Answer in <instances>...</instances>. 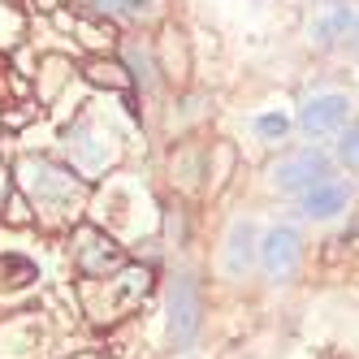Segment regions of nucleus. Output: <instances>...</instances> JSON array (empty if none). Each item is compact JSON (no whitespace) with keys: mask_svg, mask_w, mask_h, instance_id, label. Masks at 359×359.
Masks as SVG:
<instances>
[{"mask_svg":"<svg viewBox=\"0 0 359 359\" xmlns=\"http://www.w3.org/2000/svg\"><path fill=\"white\" fill-rule=\"evenodd\" d=\"M342 43L351 48V57H359V18H355V27H351V35H346Z\"/></svg>","mask_w":359,"mask_h":359,"instance_id":"obj_11","label":"nucleus"},{"mask_svg":"<svg viewBox=\"0 0 359 359\" xmlns=\"http://www.w3.org/2000/svg\"><path fill=\"white\" fill-rule=\"evenodd\" d=\"M351 117V100L338 95V91H329V95H312L307 104L299 109V126L307 135H333V130H342Z\"/></svg>","mask_w":359,"mask_h":359,"instance_id":"obj_3","label":"nucleus"},{"mask_svg":"<svg viewBox=\"0 0 359 359\" xmlns=\"http://www.w3.org/2000/svg\"><path fill=\"white\" fill-rule=\"evenodd\" d=\"M303 217H312V221H333L346 203H351V182H342V177H325V182L316 187H307L303 195Z\"/></svg>","mask_w":359,"mask_h":359,"instance_id":"obj_5","label":"nucleus"},{"mask_svg":"<svg viewBox=\"0 0 359 359\" xmlns=\"http://www.w3.org/2000/svg\"><path fill=\"white\" fill-rule=\"evenodd\" d=\"M255 260V225L251 221H238L229 229V243H225V273L229 277H243Z\"/></svg>","mask_w":359,"mask_h":359,"instance_id":"obj_6","label":"nucleus"},{"mask_svg":"<svg viewBox=\"0 0 359 359\" xmlns=\"http://www.w3.org/2000/svg\"><path fill=\"white\" fill-rule=\"evenodd\" d=\"M290 130V121L281 117V113H264V117H255V135H260L264 143H281Z\"/></svg>","mask_w":359,"mask_h":359,"instance_id":"obj_9","label":"nucleus"},{"mask_svg":"<svg viewBox=\"0 0 359 359\" xmlns=\"http://www.w3.org/2000/svg\"><path fill=\"white\" fill-rule=\"evenodd\" d=\"M299 255H303V243H299V234L290 225L269 229L264 243H260V264H264L269 277H290L294 264H299Z\"/></svg>","mask_w":359,"mask_h":359,"instance_id":"obj_4","label":"nucleus"},{"mask_svg":"<svg viewBox=\"0 0 359 359\" xmlns=\"http://www.w3.org/2000/svg\"><path fill=\"white\" fill-rule=\"evenodd\" d=\"M325 177H329V161H325V151H312V147L294 151L290 161H281V165L273 169V182H277L281 191H290V195H303L307 187L325 182Z\"/></svg>","mask_w":359,"mask_h":359,"instance_id":"obj_2","label":"nucleus"},{"mask_svg":"<svg viewBox=\"0 0 359 359\" xmlns=\"http://www.w3.org/2000/svg\"><path fill=\"white\" fill-rule=\"evenodd\" d=\"M338 156H342V165L359 169V121L342 130V139H338Z\"/></svg>","mask_w":359,"mask_h":359,"instance_id":"obj_10","label":"nucleus"},{"mask_svg":"<svg viewBox=\"0 0 359 359\" xmlns=\"http://www.w3.org/2000/svg\"><path fill=\"white\" fill-rule=\"evenodd\" d=\"M203 325V294L191 273H177L169 286V342L177 351H191Z\"/></svg>","mask_w":359,"mask_h":359,"instance_id":"obj_1","label":"nucleus"},{"mask_svg":"<svg viewBox=\"0 0 359 359\" xmlns=\"http://www.w3.org/2000/svg\"><path fill=\"white\" fill-rule=\"evenodd\" d=\"M351 27H355V13L346 5H338V9H329L312 27V39H316V48H333V43H342L351 35Z\"/></svg>","mask_w":359,"mask_h":359,"instance_id":"obj_7","label":"nucleus"},{"mask_svg":"<svg viewBox=\"0 0 359 359\" xmlns=\"http://www.w3.org/2000/svg\"><path fill=\"white\" fill-rule=\"evenodd\" d=\"M91 5L100 13H109V18H121V22H143V18H151V0H91Z\"/></svg>","mask_w":359,"mask_h":359,"instance_id":"obj_8","label":"nucleus"},{"mask_svg":"<svg viewBox=\"0 0 359 359\" xmlns=\"http://www.w3.org/2000/svg\"><path fill=\"white\" fill-rule=\"evenodd\" d=\"M0 191H5V169H0Z\"/></svg>","mask_w":359,"mask_h":359,"instance_id":"obj_12","label":"nucleus"},{"mask_svg":"<svg viewBox=\"0 0 359 359\" xmlns=\"http://www.w3.org/2000/svg\"><path fill=\"white\" fill-rule=\"evenodd\" d=\"M329 5H338V0H329Z\"/></svg>","mask_w":359,"mask_h":359,"instance_id":"obj_13","label":"nucleus"}]
</instances>
